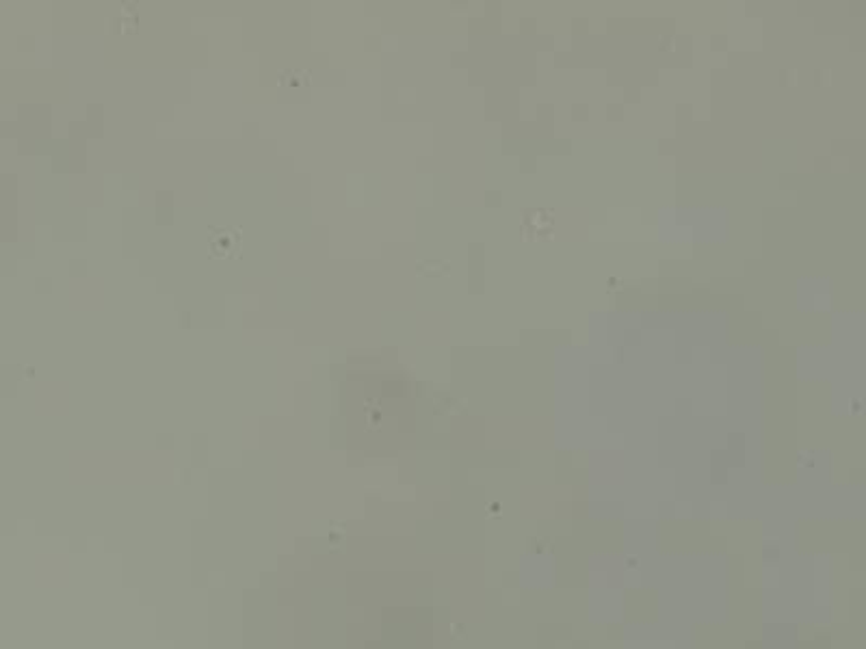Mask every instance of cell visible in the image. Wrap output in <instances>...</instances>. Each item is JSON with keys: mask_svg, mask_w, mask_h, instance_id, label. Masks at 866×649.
Here are the masks:
<instances>
[{"mask_svg": "<svg viewBox=\"0 0 866 649\" xmlns=\"http://www.w3.org/2000/svg\"><path fill=\"white\" fill-rule=\"evenodd\" d=\"M243 228L241 226H208V258L211 260H241Z\"/></svg>", "mask_w": 866, "mask_h": 649, "instance_id": "6da1fadb", "label": "cell"}]
</instances>
